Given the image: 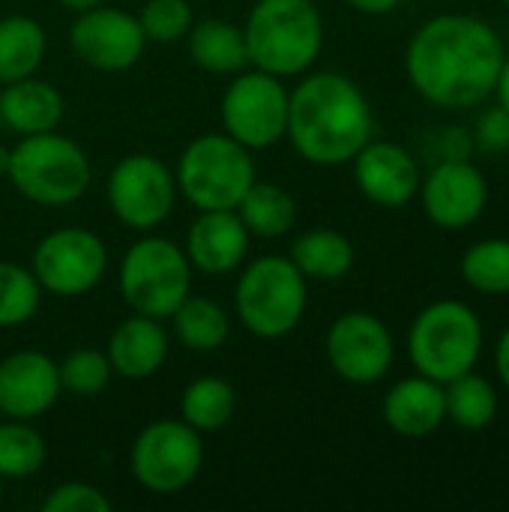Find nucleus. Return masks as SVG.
<instances>
[{"mask_svg":"<svg viewBox=\"0 0 509 512\" xmlns=\"http://www.w3.org/2000/svg\"><path fill=\"white\" fill-rule=\"evenodd\" d=\"M63 396L57 363L42 351H15L0 360V417L39 420Z\"/></svg>","mask_w":509,"mask_h":512,"instance_id":"f3484780","label":"nucleus"},{"mask_svg":"<svg viewBox=\"0 0 509 512\" xmlns=\"http://www.w3.org/2000/svg\"><path fill=\"white\" fill-rule=\"evenodd\" d=\"M6 180L36 207H69L81 201L93 180V165L81 144L57 129L24 135L9 147Z\"/></svg>","mask_w":509,"mask_h":512,"instance_id":"20e7f679","label":"nucleus"},{"mask_svg":"<svg viewBox=\"0 0 509 512\" xmlns=\"http://www.w3.org/2000/svg\"><path fill=\"white\" fill-rule=\"evenodd\" d=\"M6 171H9V147L0 144V177H6Z\"/></svg>","mask_w":509,"mask_h":512,"instance_id":"ea45409f","label":"nucleus"},{"mask_svg":"<svg viewBox=\"0 0 509 512\" xmlns=\"http://www.w3.org/2000/svg\"><path fill=\"white\" fill-rule=\"evenodd\" d=\"M474 144L486 153H509V111L501 102L489 105L477 117Z\"/></svg>","mask_w":509,"mask_h":512,"instance_id":"f704fd0d","label":"nucleus"},{"mask_svg":"<svg viewBox=\"0 0 509 512\" xmlns=\"http://www.w3.org/2000/svg\"><path fill=\"white\" fill-rule=\"evenodd\" d=\"M114 504L111 498L96 489L93 483H81V480H69L60 483L57 489L48 492V498L42 501V512H111Z\"/></svg>","mask_w":509,"mask_h":512,"instance_id":"72a5a7b5","label":"nucleus"},{"mask_svg":"<svg viewBox=\"0 0 509 512\" xmlns=\"http://www.w3.org/2000/svg\"><path fill=\"white\" fill-rule=\"evenodd\" d=\"M381 417L387 429L399 438L420 441L435 435L447 423V396L444 384L426 378V375H411L396 381L381 402Z\"/></svg>","mask_w":509,"mask_h":512,"instance_id":"6ab92c4d","label":"nucleus"},{"mask_svg":"<svg viewBox=\"0 0 509 512\" xmlns=\"http://www.w3.org/2000/svg\"><path fill=\"white\" fill-rule=\"evenodd\" d=\"M243 39L249 66L282 81L306 75L324 51V18L315 0H255Z\"/></svg>","mask_w":509,"mask_h":512,"instance_id":"7ed1b4c3","label":"nucleus"},{"mask_svg":"<svg viewBox=\"0 0 509 512\" xmlns=\"http://www.w3.org/2000/svg\"><path fill=\"white\" fill-rule=\"evenodd\" d=\"M0 504H3V477H0Z\"/></svg>","mask_w":509,"mask_h":512,"instance_id":"a19ab883","label":"nucleus"},{"mask_svg":"<svg viewBox=\"0 0 509 512\" xmlns=\"http://www.w3.org/2000/svg\"><path fill=\"white\" fill-rule=\"evenodd\" d=\"M417 198L435 228L465 231L486 213L489 183L471 159H441L420 180Z\"/></svg>","mask_w":509,"mask_h":512,"instance_id":"2eb2a0df","label":"nucleus"},{"mask_svg":"<svg viewBox=\"0 0 509 512\" xmlns=\"http://www.w3.org/2000/svg\"><path fill=\"white\" fill-rule=\"evenodd\" d=\"M345 3L363 15H390L393 9H399L402 0H345Z\"/></svg>","mask_w":509,"mask_h":512,"instance_id":"e433bc0d","label":"nucleus"},{"mask_svg":"<svg viewBox=\"0 0 509 512\" xmlns=\"http://www.w3.org/2000/svg\"><path fill=\"white\" fill-rule=\"evenodd\" d=\"M375 132V114L360 84L342 72H306L288 99V129L294 153L318 168L348 165Z\"/></svg>","mask_w":509,"mask_h":512,"instance_id":"f03ea898","label":"nucleus"},{"mask_svg":"<svg viewBox=\"0 0 509 512\" xmlns=\"http://www.w3.org/2000/svg\"><path fill=\"white\" fill-rule=\"evenodd\" d=\"M171 327H174V339L195 354H213L219 351L228 336H231V318L228 312L201 294H189L174 312H171Z\"/></svg>","mask_w":509,"mask_h":512,"instance_id":"b1692460","label":"nucleus"},{"mask_svg":"<svg viewBox=\"0 0 509 512\" xmlns=\"http://www.w3.org/2000/svg\"><path fill=\"white\" fill-rule=\"evenodd\" d=\"M237 414V390L219 375H201L180 393V420L195 432L210 435L225 429Z\"/></svg>","mask_w":509,"mask_h":512,"instance_id":"a878e982","label":"nucleus"},{"mask_svg":"<svg viewBox=\"0 0 509 512\" xmlns=\"http://www.w3.org/2000/svg\"><path fill=\"white\" fill-rule=\"evenodd\" d=\"M189 48V60L210 75H237L249 66L243 27L225 18H204L195 21L189 36L183 39Z\"/></svg>","mask_w":509,"mask_h":512,"instance_id":"4be33fe9","label":"nucleus"},{"mask_svg":"<svg viewBox=\"0 0 509 512\" xmlns=\"http://www.w3.org/2000/svg\"><path fill=\"white\" fill-rule=\"evenodd\" d=\"M504 54L507 48L489 21L447 12L414 30L405 48V75L429 105L465 111L492 99Z\"/></svg>","mask_w":509,"mask_h":512,"instance_id":"f257e3e1","label":"nucleus"},{"mask_svg":"<svg viewBox=\"0 0 509 512\" xmlns=\"http://www.w3.org/2000/svg\"><path fill=\"white\" fill-rule=\"evenodd\" d=\"M288 99L291 90L282 78L246 66L231 75L222 102V132L240 141L246 150H267L285 138L288 129Z\"/></svg>","mask_w":509,"mask_h":512,"instance_id":"9d476101","label":"nucleus"},{"mask_svg":"<svg viewBox=\"0 0 509 512\" xmlns=\"http://www.w3.org/2000/svg\"><path fill=\"white\" fill-rule=\"evenodd\" d=\"M204 468V441L183 420L147 423L129 447L132 480L150 495L186 492Z\"/></svg>","mask_w":509,"mask_h":512,"instance_id":"1a4fd4ad","label":"nucleus"},{"mask_svg":"<svg viewBox=\"0 0 509 512\" xmlns=\"http://www.w3.org/2000/svg\"><path fill=\"white\" fill-rule=\"evenodd\" d=\"M309 306V279L294 267L288 255H264L243 267L234 285L237 321L255 339L291 336Z\"/></svg>","mask_w":509,"mask_h":512,"instance_id":"423d86ee","label":"nucleus"},{"mask_svg":"<svg viewBox=\"0 0 509 512\" xmlns=\"http://www.w3.org/2000/svg\"><path fill=\"white\" fill-rule=\"evenodd\" d=\"M174 180L192 210H234L258 180V171L252 150L225 132H207L180 150Z\"/></svg>","mask_w":509,"mask_h":512,"instance_id":"0eeeda50","label":"nucleus"},{"mask_svg":"<svg viewBox=\"0 0 509 512\" xmlns=\"http://www.w3.org/2000/svg\"><path fill=\"white\" fill-rule=\"evenodd\" d=\"M63 111H66V102L51 81L27 75V78L0 84V123L18 138L57 129L63 120Z\"/></svg>","mask_w":509,"mask_h":512,"instance_id":"412c9836","label":"nucleus"},{"mask_svg":"<svg viewBox=\"0 0 509 512\" xmlns=\"http://www.w3.org/2000/svg\"><path fill=\"white\" fill-rule=\"evenodd\" d=\"M462 282L486 297L509 294V237L477 240L459 261Z\"/></svg>","mask_w":509,"mask_h":512,"instance_id":"c85d7f7f","label":"nucleus"},{"mask_svg":"<svg viewBox=\"0 0 509 512\" xmlns=\"http://www.w3.org/2000/svg\"><path fill=\"white\" fill-rule=\"evenodd\" d=\"M192 276L195 270L183 246L147 231L126 249L117 285L132 312L168 321L171 312L192 294Z\"/></svg>","mask_w":509,"mask_h":512,"instance_id":"6e6552de","label":"nucleus"},{"mask_svg":"<svg viewBox=\"0 0 509 512\" xmlns=\"http://www.w3.org/2000/svg\"><path fill=\"white\" fill-rule=\"evenodd\" d=\"M48 447L42 435L33 429L30 420H9L0 423V477L6 480H27L42 471Z\"/></svg>","mask_w":509,"mask_h":512,"instance_id":"c756f323","label":"nucleus"},{"mask_svg":"<svg viewBox=\"0 0 509 512\" xmlns=\"http://www.w3.org/2000/svg\"><path fill=\"white\" fill-rule=\"evenodd\" d=\"M57 375H60L63 393H72L78 399H93V396L105 393V387L114 378L105 351H96V348H75V351H69L57 363Z\"/></svg>","mask_w":509,"mask_h":512,"instance_id":"2f4dec72","label":"nucleus"},{"mask_svg":"<svg viewBox=\"0 0 509 512\" xmlns=\"http://www.w3.org/2000/svg\"><path fill=\"white\" fill-rule=\"evenodd\" d=\"M42 303V288L30 267L0 261V330H15L33 321Z\"/></svg>","mask_w":509,"mask_h":512,"instance_id":"7c9ffc66","label":"nucleus"},{"mask_svg":"<svg viewBox=\"0 0 509 512\" xmlns=\"http://www.w3.org/2000/svg\"><path fill=\"white\" fill-rule=\"evenodd\" d=\"M444 396H447V420L462 432H483L498 420L501 411L498 390L489 378L477 372H465L450 384H444Z\"/></svg>","mask_w":509,"mask_h":512,"instance_id":"cd10ccee","label":"nucleus"},{"mask_svg":"<svg viewBox=\"0 0 509 512\" xmlns=\"http://www.w3.org/2000/svg\"><path fill=\"white\" fill-rule=\"evenodd\" d=\"M495 372H498L501 387L509 393V327H504V333L495 345Z\"/></svg>","mask_w":509,"mask_h":512,"instance_id":"c9c22d12","label":"nucleus"},{"mask_svg":"<svg viewBox=\"0 0 509 512\" xmlns=\"http://www.w3.org/2000/svg\"><path fill=\"white\" fill-rule=\"evenodd\" d=\"M63 9H69L72 15H78V12H87V9H96V6H102L105 0H57Z\"/></svg>","mask_w":509,"mask_h":512,"instance_id":"58836bf2","label":"nucleus"},{"mask_svg":"<svg viewBox=\"0 0 509 512\" xmlns=\"http://www.w3.org/2000/svg\"><path fill=\"white\" fill-rule=\"evenodd\" d=\"M324 357L330 369L354 387H372L387 378L396 360V342L390 327L372 312L339 315L324 336Z\"/></svg>","mask_w":509,"mask_h":512,"instance_id":"ddd939ff","label":"nucleus"},{"mask_svg":"<svg viewBox=\"0 0 509 512\" xmlns=\"http://www.w3.org/2000/svg\"><path fill=\"white\" fill-rule=\"evenodd\" d=\"M48 51L45 27L30 15L0 18V84L36 75Z\"/></svg>","mask_w":509,"mask_h":512,"instance_id":"bb28decb","label":"nucleus"},{"mask_svg":"<svg viewBox=\"0 0 509 512\" xmlns=\"http://www.w3.org/2000/svg\"><path fill=\"white\" fill-rule=\"evenodd\" d=\"M138 24L147 42L156 45L183 42L195 24V9L189 0H147L138 12Z\"/></svg>","mask_w":509,"mask_h":512,"instance_id":"473e14b6","label":"nucleus"},{"mask_svg":"<svg viewBox=\"0 0 509 512\" xmlns=\"http://www.w3.org/2000/svg\"><path fill=\"white\" fill-rule=\"evenodd\" d=\"M495 102H501L509 111V54H504V63H501V72H498V84H495Z\"/></svg>","mask_w":509,"mask_h":512,"instance_id":"4c0bfd02","label":"nucleus"},{"mask_svg":"<svg viewBox=\"0 0 509 512\" xmlns=\"http://www.w3.org/2000/svg\"><path fill=\"white\" fill-rule=\"evenodd\" d=\"M288 258L309 282H339L354 270L357 249L336 228H309L294 237Z\"/></svg>","mask_w":509,"mask_h":512,"instance_id":"5701e85b","label":"nucleus"},{"mask_svg":"<svg viewBox=\"0 0 509 512\" xmlns=\"http://www.w3.org/2000/svg\"><path fill=\"white\" fill-rule=\"evenodd\" d=\"M177 198L174 168L153 153L123 156L105 180V201L114 219L138 234L162 228L174 213Z\"/></svg>","mask_w":509,"mask_h":512,"instance_id":"9b49d317","label":"nucleus"},{"mask_svg":"<svg viewBox=\"0 0 509 512\" xmlns=\"http://www.w3.org/2000/svg\"><path fill=\"white\" fill-rule=\"evenodd\" d=\"M360 195L381 210H402L420 192V165L396 141H369L351 162Z\"/></svg>","mask_w":509,"mask_h":512,"instance_id":"dca6fc26","label":"nucleus"},{"mask_svg":"<svg viewBox=\"0 0 509 512\" xmlns=\"http://www.w3.org/2000/svg\"><path fill=\"white\" fill-rule=\"evenodd\" d=\"M252 234L240 222L237 210H198L195 222L186 231L183 252L195 273L201 276H228L243 267L249 258Z\"/></svg>","mask_w":509,"mask_h":512,"instance_id":"a211bd4d","label":"nucleus"},{"mask_svg":"<svg viewBox=\"0 0 509 512\" xmlns=\"http://www.w3.org/2000/svg\"><path fill=\"white\" fill-rule=\"evenodd\" d=\"M30 270L42 294H54L63 300L84 297L108 273V246L90 228H57L36 243Z\"/></svg>","mask_w":509,"mask_h":512,"instance_id":"f8f14e48","label":"nucleus"},{"mask_svg":"<svg viewBox=\"0 0 509 512\" xmlns=\"http://www.w3.org/2000/svg\"><path fill=\"white\" fill-rule=\"evenodd\" d=\"M501 3H504V6H509V0H501Z\"/></svg>","mask_w":509,"mask_h":512,"instance_id":"79ce46f5","label":"nucleus"},{"mask_svg":"<svg viewBox=\"0 0 509 512\" xmlns=\"http://www.w3.org/2000/svg\"><path fill=\"white\" fill-rule=\"evenodd\" d=\"M168 348H171V339H168L165 324L159 318L132 312L126 321H120L111 330L105 357L114 375L126 381H147L165 366Z\"/></svg>","mask_w":509,"mask_h":512,"instance_id":"aec40b11","label":"nucleus"},{"mask_svg":"<svg viewBox=\"0 0 509 512\" xmlns=\"http://www.w3.org/2000/svg\"><path fill=\"white\" fill-rule=\"evenodd\" d=\"M147 45L138 15L105 3L78 12L69 27L72 54L96 72H126L138 66Z\"/></svg>","mask_w":509,"mask_h":512,"instance_id":"4468645a","label":"nucleus"},{"mask_svg":"<svg viewBox=\"0 0 509 512\" xmlns=\"http://www.w3.org/2000/svg\"><path fill=\"white\" fill-rule=\"evenodd\" d=\"M408 360L417 375H426L438 384H450L453 378L474 372L486 330L480 315L462 300H435L408 327Z\"/></svg>","mask_w":509,"mask_h":512,"instance_id":"39448f33","label":"nucleus"},{"mask_svg":"<svg viewBox=\"0 0 509 512\" xmlns=\"http://www.w3.org/2000/svg\"><path fill=\"white\" fill-rule=\"evenodd\" d=\"M234 210L240 222L246 225V231L258 240H279L291 234L297 222L294 195L282 189L279 183H264V180H255Z\"/></svg>","mask_w":509,"mask_h":512,"instance_id":"393cba45","label":"nucleus"}]
</instances>
